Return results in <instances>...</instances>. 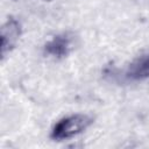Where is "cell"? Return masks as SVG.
<instances>
[{"instance_id": "obj_1", "label": "cell", "mask_w": 149, "mask_h": 149, "mask_svg": "<svg viewBox=\"0 0 149 149\" xmlns=\"http://www.w3.org/2000/svg\"><path fill=\"white\" fill-rule=\"evenodd\" d=\"M94 122V118L86 113H73L66 116L61 118L55 122L50 130V139L54 141H65L73 139L85 130H87L92 123Z\"/></svg>"}, {"instance_id": "obj_2", "label": "cell", "mask_w": 149, "mask_h": 149, "mask_svg": "<svg viewBox=\"0 0 149 149\" xmlns=\"http://www.w3.org/2000/svg\"><path fill=\"white\" fill-rule=\"evenodd\" d=\"M23 34V27L21 21L9 15L1 24L0 37H1V61L3 62L17 47Z\"/></svg>"}, {"instance_id": "obj_3", "label": "cell", "mask_w": 149, "mask_h": 149, "mask_svg": "<svg viewBox=\"0 0 149 149\" xmlns=\"http://www.w3.org/2000/svg\"><path fill=\"white\" fill-rule=\"evenodd\" d=\"M73 50V37L69 33L52 35L42 47L43 55L48 58L61 61L66 58Z\"/></svg>"}, {"instance_id": "obj_4", "label": "cell", "mask_w": 149, "mask_h": 149, "mask_svg": "<svg viewBox=\"0 0 149 149\" xmlns=\"http://www.w3.org/2000/svg\"><path fill=\"white\" fill-rule=\"evenodd\" d=\"M126 77L132 81H141L149 78V51L140 55L128 65Z\"/></svg>"}, {"instance_id": "obj_5", "label": "cell", "mask_w": 149, "mask_h": 149, "mask_svg": "<svg viewBox=\"0 0 149 149\" xmlns=\"http://www.w3.org/2000/svg\"><path fill=\"white\" fill-rule=\"evenodd\" d=\"M43 1H45V2H51V1H54V0H43Z\"/></svg>"}]
</instances>
